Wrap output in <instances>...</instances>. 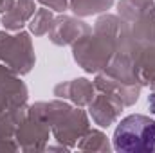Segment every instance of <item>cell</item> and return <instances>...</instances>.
<instances>
[{
	"label": "cell",
	"instance_id": "6da1fadb",
	"mask_svg": "<svg viewBox=\"0 0 155 153\" xmlns=\"http://www.w3.org/2000/svg\"><path fill=\"white\" fill-rule=\"evenodd\" d=\"M114 148L124 153L155 151V119L141 114L124 117L114 132Z\"/></svg>",
	"mask_w": 155,
	"mask_h": 153
}]
</instances>
